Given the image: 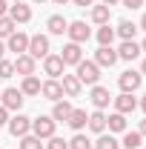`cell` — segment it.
<instances>
[{
	"label": "cell",
	"mask_w": 146,
	"mask_h": 149,
	"mask_svg": "<svg viewBox=\"0 0 146 149\" xmlns=\"http://www.w3.org/2000/svg\"><path fill=\"white\" fill-rule=\"evenodd\" d=\"M77 80L80 83H89V86H97L100 80V66L95 60H80L77 63Z\"/></svg>",
	"instance_id": "cell-1"
},
{
	"label": "cell",
	"mask_w": 146,
	"mask_h": 149,
	"mask_svg": "<svg viewBox=\"0 0 146 149\" xmlns=\"http://www.w3.org/2000/svg\"><path fill=\"white\" fill-rule=\"evenodd\" d=\"M55 118L52 115H40V118H35L32 120V135H37L40 141H49L52 135H55Z\"/></svg>",
	"instance_id": "cell-2"
},
{
	"label": "cell",
	"mask_w": 146,
	"mask_h": 149,
	"mask_svg": "<svg viewBox=\"0 0 146 149\" xmlns=\"http://www.w3.org/2000/svg\"><path fill=\"white\" fill-rule=\"evenodd\" d=\"M140 83H143V74L135 72V69H129L117 77V86H120V92H138L140 89Z\"/></svg>",
	"instance_id": "cell-3"
},
{
	"label": "cell",
	"mask_w": 146,
	"mask_h": 149,
	"mask_svg": "<svg viewBox=\"0 0 146 149\" xmlns=\"http://www.w3.org/2000/svg\"><path fill=\"white\" fill-rule=\"evenodd\" d=\"M26 55H32L35 60H37V57H46V55H49V37H46V35H32V37H29Z\"/></svg>",
	"instance_id": "cell-4"
},
{
	"label": "cell",
	"mask_w": 146,
	"mask_h": 149,
	"mask_svg": "<svg viewBox=\"0 0 146 149\" xmlns=\"http://www.w3.org/2000/svg\"><path fill=\"white\" fill-rule=\"evenodd\" d=\"M9 132L15 135V138H23V135H29L32 132V118H26V115H15V118H9Z\"/></svg>",
	"instance_id": "cell-5"
},
{
	"label": "cell",
	"mask_w": 146,
	"mask_h": 149,
	"mask_svg": "<svg viewBox=\"0 0 146 149\" xmlns=\"http://www.w3.org/2000/svg\"><path fill=\"white\" fill-rule=\"evenodd\" d=\"M66 35H69V40H72V43H86V40L92 37V29L83 23V20H74V23H69Z\"/></svg>",
	"instance_id": "cell-6"
},
{
	"label": "cell",
	"mask_w": 146,
	"mask_h": 149,
	"mask_svg": "<svg viewBox=\"0 0 146 149\" xmlns=\"http://www.w3.org/2000/svg\"><path fill=\"white\" fill-rule=\"evenodd\" d=\"M63 66H66V63H63V57H60V55H52V52H49V55L43 57V72L49 74L52 80H57V77L63 74Z\"/></svg>",
	"instance_id": "cell-7"
},
{
	"label": "cell",
	"mask_w": 146,
	"mask_h": 149,
	"mask_svg": "<svg viewBox=\"0 0 146 149\" xmlns=\"http://www.w3.org/2000/svg\"><path fill=\"white\" fill-rule=\"evenodd\" d=\"M0 103L9 112L20 109V106H23V92H20V89H3V92H0Z\"/></svg>",
	"instance_id": "cell-8"
},
{
	"label": "cell",
	"mask_w": 146,
	"mask_h": 149,
	"mask_svg": "<svg viewBox=\"0 0 146 149\" xmlns=\"http://www.w3.org/2000/svg\"><path fill=\"white\" fill-rule=\"evenodd\" d=\"M40 95H43L46 100H52V103H55V100H63V86H60V80H52V77H49L46 83H40Z\"/></svg>",
	"instance_id": "cell-9"
},
{
	"label": "cell",
	"mask_w": 146,
	"mask_h": 149,
	"mask_svg": "<svg viewBox=\"0 0 146 149\" xmlns=\"http://www.w3.org/2000/svg\"><path fill=\"white\" fill-rule=\"evenodd\" d=\"M6 49H9V52H17V55H26V49H29V35H23V32H12Z\"/></svg>",
	"instance_id": "cell-10"
},
{
	"label": "cell",
	"mask_w": 146,
	"mask_h": 149,
	"mask_svg": "<svg viewBox=\"0 0 146 149\" xmlns=\"http://www.w3.org/2000/svg\"><path fill=\"white\" fill-rule=\"evenodd\" d=\"M60 57H63V63H66V66H77V63L83 60L80 43H66V46H63V52H60Z\"/></svg>",
	"instance_id": "cell-11"
},
{
	"label": "cell",
	"mask_w": 146,
	"mask_h": 149,
	"mask_svg": "<svg viewBox=\"0 0 146 149\" xmlns=\"http://www.w3.org/2000/svg\"><path fill=\"white\" fill-rule=\"evenodd\" d=\"M112 100H115V109L120 112V115H129V112L138 109V100L132 97V92H120L117 97H112Z\"/></svg>",
	"instance_id": "cell-12"
},
{
	"label": "cell",
	"mask_w": 146,
	"mask_h": 149,
	"mask_svg": "<svg viewBox=\"0 0 146 149\" xmlns=\"http://www.w3.org/2000/svg\"><path fill=\"white\" fill-rule=\"evenodd\" d=\"M95 63H97V66H115V63H117V52H115L112 46H100V49L95 52Z\"/></svg>",
	"instance_id": "cell-13"
},
{
	"label": "cell",
	"mask_w": 146,
	"mask_h": 149,
	"mask_svg": "<svg viewBox=\"0 0 146 149\" xmlns=\"http://www.w3.org/2000/svg\"><path fill=\"white\" fill-rule=\"evenodd\" d=\"M92 103H95V109H106L112 103V95H109V89H103V86H92Z\"/></svg>",
	"instance_id": "cell-14"
},
{
	"label": "cell",
	"mask_w": 146,
	"mask_h": 149,
	"mask_svg": "<svg viewBox=\"0 0 146 149\" xmlns=\"http://www.w3.org/2000/svg\"><path fill=\"white\" fill-rule=\"evenodd\" d=\"M138 55H140V43H135V40H123L117 49V60H135Z\"/></svg>",
	"instance_id": "cell-15"
},
{
	"label": "cell",
	"mask_w": 146,
	"mask_h": 149,
	"mask_svg": "<svg viewBox=\"0 0 146 149\" xmlns=\"http://www.w3.org/2000/svg\"><path fill=\"white\" fill-rule=\"evenodd\" d=\"M60 86H63V95H69V97H77L80 89H83V83L77 80V74H63Z\"/></svg>",
	"instance_id": "cell-16"
},
{
	"label": "cell",
	"mask_w": 146,
	"mask_h": 149,
	"mask_svg": "<svg viewBox=\"0 0 146 149\" xmlns=\"http://www.w3.org/2000/svg\"><path fill=\"white\" fill-rule=\"evenodd\" d=\"M15 72L23 74V77L35 74V57H32V55H17V60H15Z\"/></svg>",
	"instance_id": "cell-17"
},
{
	"label": "cell",
	"mask_w": 146,
	"mask_h": 149,
	"mask_svg": "<svg viewBox=\"0 0 146 149\" xmlns=\"http://www.w3.org/2000/svg\"><path fill=\"white\" fill-rule=\"evenodd\" d=\"M9 17L15 20V23H29V20H32V9H29L26 3H15V6L9 9Z\"/></svg>",
	"instance_id": "cell-18"
},
{
	"label": "cell",
	"mask_w": 146,
	"mask_h": 149,
	"mask_svg": "<svg viewBox=\"0 0 146 149\" xmlns=\"http://www.w3.org/2000/svg\"><path fill=\"white\" fill-rule=\"evenodd\" d=\"M86 126H89L92 132H97V135H103V132H106V115L100 109H95L89 115V120H86Z\"/></svg>",
	"instance_id": "cell-19"
},
{
	"label": "cell",
	"mask_w": 146,
	"mask_h": 149,
	"mask_svg": "<svg viewBox=\"0 0 146 149\" xmlns=\"http://www.w3.org/2000/svg\"><path fill=\"white\" fill-rule=\"evenodd\" d=\"M46 29H49L52 35H66V29H69V20L63 17V15H52V17L46 20Z\"/></svg>",
	"instance_id": "cell-20"
},
{
	"label": "cell",
	"mask_w": 146,
	"mask_h": 149,
	"mask_svg": "<svg viewBox=\"0 0 146 149\" xmlns=\"http://www.w3.org/2000/svg\"><path fill=\"white\" fill-rule=\"evenodd\" d=\"M86 120H89V115H86L83 109H72V115H69V120H66V123H69L74 132H80L83 126H86Z\"/></svg>",
	"instance_id": "cell-21"
},
{
	"label": "cell",
	"mask_w": 146,
	"mask_h": 149,
	"mask_svg": "<svg viewBox=\"0 0 146 149\" xmlns=\"http://www.w3.org/2000/svg\"><path fill=\"white\" fill-rule=\"evenodd\" d=\"M69 115H72V103H69V100H55L52 118H55V120H69Z\"/></svg>",
	"instance_id": "cell-22"
},
{
	"label": "cell",
	"mask_w": 146,
	"mask_h": 149,
	"mask_svg": "<svg viewBox=\"0 0 146 149\" xmlns=\"http://www.w3.org/2000/svg\"><path fill=\"white\" fill-rule=\"evenodd\" d=\"M135 32H138V26H135L132 20H120L117 29H115V35H120L123 40H135Z\"/></svg>",
	"instance_id": "cell-23"
},
{
	"label": "cell",
	"mask_w": 146,
	"mask_h": 149,
	"mask_svg": "<svg viewBox=\"0 0 146 149\" xmlns=\"http://www.w3.org/2000/svg\"><path fill=\"white\" fill-rule=\"evenodd\" d=\"M106 126L109 132H126V115H120V112H115L106 118Z\"/></svg>",
	"instance_id": "cell-24"
},
{
	"label": "cell",
	"mask_w": 146,
	"mask_h": 149,
	"mask_svg": "<svg viewBox=\"0 0 146 149\" xmlns=\"http://www.w3.org/2000/svg\"><path fill=\"white\" fill-rule=\"evenodd\" d=\"M109 17H112V9H109V6H92V20H95L97 26L109 23Z\"/></svg>",
	"instance_id": "cell-25"
},
{
	"label": "cell",
	"mask_w": 146,
	"mask_h": 149,
	"mask_svg": "<svg viewBox=\"0 0 146 149\" xmlns=\"http://www.w3.org/2000/svg\"><path fill=\"white\" fill-rule=\"evenodd\" d=\"M20 92H23V95H40V80H37L35 74L23 77V86H20Z\"/></svg>",
	"instance_id": "cell-26"
},
{
	"label": "cell",
	"mask_w": 146,
	"mask_h": 149,
	"mask_svg": "<svg viewBox=\"0 0 146 149\" xmlns=\"http://www.w3.org/2000/svg\"><path fill=\"white\" fill-rule=\"evenodd\" d=\"M112 40H115V29H109V23H103L97 29V43L100 46H112Z\"/></svg>",
	"instance_id": "cell-27"
},
{
	"label": "cell",
	"mask_w": 146,
	"mask_h": 149,
	"mask_svg": "<svg viewBox=\"0 0 146 149\" xmlns=\"http://www.w3.org/2000/svg\"><path fill=\"white\" fill-rule=\"evenodd\" d=\"M140 141H143V135H140V132H126V135H123V141H120V146L138 149V146H140Z\"/></svg>",
	"instance_id": "cell-28"
},
{
	"label": "cell",
	"mask_w": 146,
	"mask_h": 149,
	"mask_svg": "<svg viewBox=\"0 0 146 149\" xmlns=\"http://www.w3.org/2000/svg\"><path fill=\"white\" fill-rule=\"evenodd\" d=\"M20 149H43V141L37 135H23L20 138Z\"/></svg>",
	"instance_id": "cell-29"
},
{
	"label": "cell",
	"mask_w": 146,
	"mask_h": 149,
	"mask_svg": "<svg viewBox=\"0 0 146 149\" xmlns=\"http://www.w3.org/2000/svg\"><path fill=\"white\" fill-rule=\"evenodd\" d=\"M12 32H17V23L9 17V15H6V17H0V37H9Z\"/></svg>",
	"instance_id": "cell-30"
},
{
	"label": "cell",
	"mask_w": 146,
	"mask_h": 149,
	"mask_svg": "<svg viewBox=\"0 0 146 149\" xmlns=\"http://www.w3.org/2000/svg\"><path fill=\"white\" fill-rule=\"evenodd\" d=\"M117 146H120V143H117L112 135H100V138L95 141V149H117Z\"/></svg>",
	"instance_id": "cell-31"
},
{
	"label": "cell",
	"mask_w": 146,
	"mask_h": 149,
	"mask_svg": "<svg viewBox=\"0 0 146 149\" xmlns=\"http://www.w3.org/2000/svg\"><path fill=\"white\" fill-rule=\"evenodd\" d=\"M69 149H92V141L86 138V135H80V132H77L72 141H69Z\"/></svg>",
	"instance_id": "cell-32"
},
{
	"label": "cell",
	"mask_w": 146,
	"mask_h": 149,
	"mask_svg": "<svg viewBox=\"0 0 146 149\" xmlns=\"http://www.w3.org/2000/svg\"><path fill=\"white\" fill-rule=\"evenodd\" d=\"M12 74H15V63H12V60H0V77L9 80Z\"/></svg>",
	"instance_id": "cell-33"
},
{
	"label": "cell",
	"mask_w": 146,
	"mask_h": 149,
	"mask_svg": "<svg viewBox=\"0 0 146 149\" xmlns=\"http://www.w3.org/2000/svg\"><path fill=\"white\" fill-rule=\"evenodd\" d=\"M46 149H69V141H63V138H49V143H46Z\"/></svg>",
	"instance_id": "cell-34"
},
{
	"label": "cell",
	"mask_w": 146,
	"mask_h": 149,
	"mask_svg": "<svg viewBox=\"0 0 146 149\" xmlns=\"http://www.w3.org/2000/svg\"><path fill=\"white\" fill-rule=\"evenodd\" d=\"M6 123H9V109L0 103V126H6Z\"/></svg>",
	"instance_id": "cell-35"
},
{
	"label": "cell",
	"mask_w": 146,
	"mask_h": 149,
	"mask_svg": "<svg viewBox=\"0 0 146 149\" xmlns=\"http://www.w3.org/2000/svg\"><path fill=\"white\" fill-rule=\"evenodd\" d=\"M120 3H123L126 9H140V6H143V0H120Z\"/></svg>",
	"instance_id": "cell-36"
},
{
	"label": "cell",
	"mask_w": 146,
	"mask_h": 149,
	"mask_svg": "<svg viewBox=\"0 0 146 149\" xmlns=\"http://www.w3.org/2000/svg\"><path fill=\"white\" fill-rule=\"evenodd\" d=\"M6 12H9V6H6V0H0V17H6Z\"/></svg>",
	"instance_id": "cell-37"
},
{
	"label": "cell",
	"mask_w": 146,
	"mask_h": 149,
	"mask_svg": "<svg viewBox=\"0 0 146 149\" xmlns=\"http://www.w3.org/2000/svg\"><path fill=\"white\" fill-rule=\"evenodd\" d=\"M74 6H92V3H95V0H72Z\"/></svg>",
	"instance_id": "cell-38"
},
{
	"label": "cell",
	"mask_w": 146,
	"mask_h": 149,
	"mask_svg": "<svg viewBox=\"0 0 146 149\" xmlns=\"http://www.w3.org/2000/svg\"><path fill=\"white\" fill-rule=\"evenodd\" d=\"M138 132H140V135L146 138V120H140V129H138Z\"/></svg>",
	"instance_id": "cell-39"
},
{
	"label": "cell",
	"mask_w": 146,
	"mask_h": 149,
	"mask_svg": "<svg viewBox=\"0 0 146 149\" xmlns=\"http://www.w3.org/2000/svg\"><path fill=\"white\" fill-rule=\"evenodd\" d=\"M140 29L146 32V12H143V17H140Z\"/></svg>",
	"instance_id": "cell-40"
},
{
	"label": "cell",
	"mask_w": 146,
	"mask_h": 149,
	"mask_svg": "<svg viewBox=\"0 0 146 149\" xmlns=\"http://www.w3.org/2000/svg\"><path fill=\"white\" fill-rule=\"evenodd\" d=\"M3 52H6V43L0 40V60H3Z\"/></svg>",
	"instance_id": "cell-41"
},
{
	"label": "cell",
	"mask_w": 146,
	"mask_h": 149,
	"mask_svg": "<svg viewBox=\"0 0 146 149\" xmlns=\"http://www.w3.org/2000/svg\"><path fill=\"white\" fill-rule=\"evenodd\" d=\"M115 3H120V0H103V6H115Z\"/></svg>",
	"instance_id": "cell-42"
},
{
	"label": "cell",
	"mask_w": 146,
	"mask_h": 149,
	"mask_svg": "<svg viewBox=\"0 0 146 149\" xmlns=\"http://www.w3.org/2000/svg\"><path fill=\"white\" fill-rule=\"evenodd\" d=\"M52 3H55V6H63V3H69V0H52Z\"/></svg>",
	"instance_id": "cell-43"
},
{
	"label": "cell",
	"mask_w": 146,
	"mask_h": 149,
	"mask_svg": "<svg viewBox=\"0 0 146 149\" xmlns=\"http://www.w3.org/2000/svg\"><path fill=\"white\" fill-rule=\"evenodd\" d=\"M140 109H143V112H146V95H143V100H140Z\"/></svg>",
	"instance_id": "cell-44"
},
{
	"label": "cell",
	"mask_w": 146,
	"mask_h": 149,
	"mask_svg": "<svg viewBox=\"0 0 146 149\" xmlns=\"http://www.w3.org/2000/svg\"><path fill=\"white\" fill-rule=\"evenodd\" d=\"M140 74H146V60H143V66H140Z\"/></svg>",
	"instance_id": "cell-45"
},
{
	"label": "cell",
	"mask_w": 146,
	"mask_h": 149,
	"mask_svg": "<svg viewBox=\"0 0 146 149\" xmlns=\"http://www.w3.org/2000/svg\"><path fill=\"white\" fill-rule=\"evenodd\" d=\"M140 52H146V40H143V43H140Z\"/></svg>",
	"instance_id": "cell-46"
},
{
	"label": "cell",
	"mask_w": 146,
	"mask_h": 149,
	"mask_svg": "<svg viewBox=\"0 0 146 149\" xmlns=\"http://www.w3.org/2000/svg\"><path fill=\"white\" fill-rule=\"evenodd\" d=\"M15 3H23V0H15Z\"/></svg>",
	"instance_id": "cell-47"
},
{
	"label": "cell",
	"mask_w": 146,
	"mask_h": 149,
	"mask_svg": "<svg viewBox=\"0 0 146 149\" xmlns=\"http://www.w3.org/2000/svg\"><path fill=\"white\" fill-rule=\"evenodd\" d=\"M35 3H43V0H35Z\"/></svg>",
	"instance_id": "cell-48"
}]
</instances>
